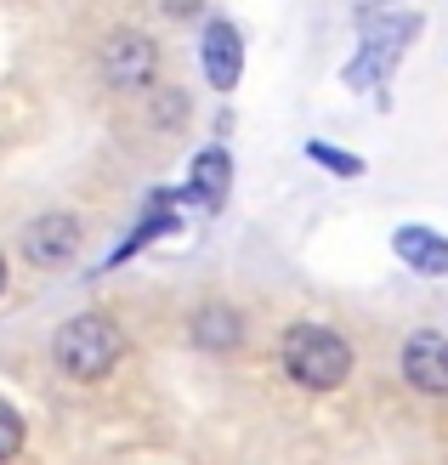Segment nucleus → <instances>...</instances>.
Segmentation results:
<instances>
[{"label":"nucleus","instance_id":"1","mask_svg":"<svg viewBox=\"0 0 448 465\" xmlns=\"http://www.w3.org/2000/svg\"><path fill=\"white\" fill-rule=\"evenodd\" d=\"M278 363H284V375L306 391H335L352 375V346L335 330H324V323H295V330H284Z\"/></svg>","mask_w":448,"mask_h":465},{"label":"nucleus","instance_id":"2","mask_svg":"<svg viewBox=\"0 0 448 465\" xmlns=\"http://www.w3.org/2000/svg\"><path fill=\"white\" fill-rule=\"evenodd\" d=\"M125 352V335L108 312H75L52 341V358L68 381H103Z\"/></svg>","mask_w":448,"mask_h":465},{"label":"nucleus","instance_id":"3","mask_svg":"<svg viewBox=\"0 0 448 465\" xmlns=\"http://www.w3.org/2000/svg\"><path fill=\"white\" fill-rule=\"evenodd\" d=\"M420 35V17L414 12H397V17H363V52H358V63L346 68V85L352 91H363V85H374V80H386L392 74V63H397V52Z\"/></svg>","mask_w":448,"mask_h":465},{"label":"nucleus","instance_id":"4","mask_svg":"<svg viewBox=\"0 0 448 465\" xmlns=\"http://www.w3.org/2000/svg\"><path fill=\"white\" fill-rule=\"evenodd\" d=\"M80 255V216H68V211H45L35 216L29 227H23V262L29 267H68Z\"/></svg>","mask_w":448,"mask_h":465},{"label":"nucleus","instance_id":"5","mask_svg":"<svg viewBox=\"0 0 448 465\" xmlns=\"http://www.w3.org/2000/svg\"><path fill=\"white\" fill-rule=\"evenodd\" d=\"M154 68H159V52H154V40L136 35V29H120L103 45V80L114 91H143L154 80Z\"/></svg>","mask_w":448,"mask_h":465},{"label":"nucleus","instance_id":"6","mask_svg":"<svg viewBox=\"0 0 448 465\" xmlns=\"http://www.w3.org/2000/svg\"><path fill=\"white\" fill-rule=\"evenodd\" d=\"M403 381L426 398H448V335L414 330L403 346Z\"/></svg>","mask_w":448,"mask_h":465},{"label":"nucleus","instance_id":"7","mask_svg":"<svg viewBox=\"0 0 448 465\" xmlns=\"http://www.w3.org/2000/svg\"><path fill=\"white\" fill-rule=\"evenodd\" d=\"M199 57H204V80L216 85V91H233V85H239V74H244V40H239V29H233L227 17H210V23H204Z\"/></svg>","mask_w":448,"mask_h":465},{"label":"nucleus","instance_id":"8","mask_svg":"<svg viewBox=\"0 0 448 465\" xmlns=\"http://www.w3.org/2000/svg\"><path fill=\"white\" fill-rule=\"evenodd\" d=\"M187 335H194V346H204V352H233V346L244 341V318L233 312L227 301H204L194 312V323H187Z\"/></svg>","mask_w":448,"mask_h":465},{"label":"nucleus","instance_id":"9","mask_svg":"<svg viewBox=\"0 0 448 465\" xmlns=\"http://www.w3.org/2000/svg\"><path fill=\"white\" fill-rule=\"evenodd\" d=\"M392 244H397V262H409L414 272L448 278V239H443V232H432V227H397Z\"/></svg>","mask_w":448,"mask_h":465},{"label":"nucleus","instance_id":"10","mask_svg":"<svg viewBox=\"0 0 448 465\" xmlns=\"http://www.w3.org/2000/svg\"><path fill=\"white\" fill-rule=\"evenodd\" d=\"M227 188H233V159H227V148H204V153H194V171H187V199H199V204H216L227 199Z\"/></svg>","mask_w":448,"mask_h":465},{"label":"nucleus","instance_id":"11","mask_svg":"<svg viewBox=\"0 0 448 465\" xmlns=\"http://www.w3.org/2000/svg\"><path fill=\"white\" fill-rule=\"evenodd\" d=\"M306 159L324 165V171H335V176H363V159H352V153L329 148V143H306Z\"/></svg>","mask_w":448,"mask_h":465},{"label":"nucleus","instance_id":"12","mask_svg":"<svg viewBox=\"0 0 448 465\" xmlns=\"http://www.w3.org/2000/svg\"><path fill=\"white\" fill-rule=\"evenodd\" d=\"M17 449H23V414L12 403H0V465H6Z\"/></svg>","mask_w":448,"mask_h":465},{"label":"nucleus","instance_id":"13","mask_svg":"<svg viewBox=\"0 0 448 465\" xmlns=\"http://www.w3.org/2000/svg\"><path fill=\"white\" fill-rule=\"evenodd\" d=\"M0 290H6V255H0Z\"/></svg>","mask_w":448,"mask_h":465},{"label":"nucleus","instance_id":"14","mask_svg":"<svg viewBox=\"0 0 448 465\" xmlns=\"http://www.w3.org/2000/svg\"><path fill=\"white\" fill-rule=\"evenodd\" d=\"M363 6H386V0H363Z\"/></svg>","mask_w":448,"mask_h":465}]
</instances>
